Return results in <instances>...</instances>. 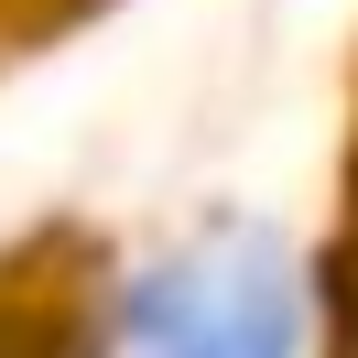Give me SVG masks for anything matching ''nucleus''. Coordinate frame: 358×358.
<instances>
[{
	"label": "nucleus",
	"mask_w": 358,
	"mask_h": 358,
	"mask_svg": "<svg viewBox=\"0 0 358 358\" xmlns=\"http://www.w3.org/2000/svg\"><path fill=\"white\" fill-rule=\"evenodd\" d=\"M326 282L271 217H206L109 304L120 358H315Z\"/></svg>",
	"instance_id": "f257e3e1"
}]
</instances>
